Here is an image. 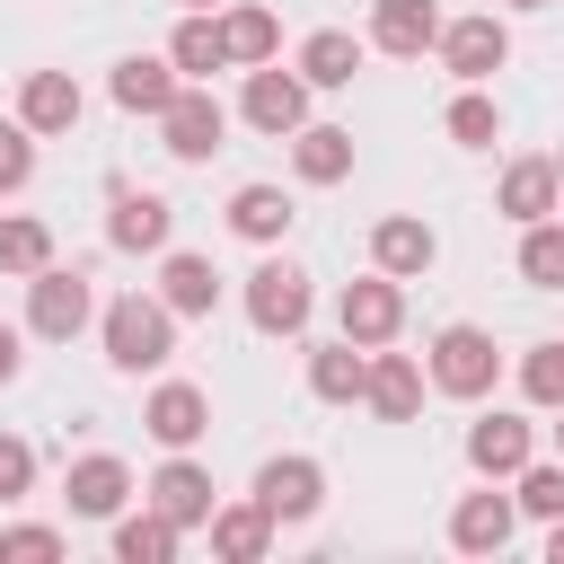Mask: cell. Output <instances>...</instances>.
<instances>
[{
  "label": "cell",
  "mask_w": 564,
  "mask_h": 564,
  "mask_svg": "<svg viewBox=\"0 0 564 564\" xmlns=\"http://www.w3.org/2000/svg\"><path fill=\"white\" fill-rule=\"evenodd\" d=\"M141 494H150L176 529H212V511H220V502H212V467H203V458H185V449H167V467H159Z\"/></svg>",
  "instance_id": "13"
},
{
  "label": "cell",
  "mask_w": 564,
  "mask_h": 564,
  "mask_svg": "<svg viewBox=\"0 0 564 564\" xmlns=\"http://www.w3.org/2000/svg\"><path fill=\"white\" fill-rule=\"evenodd\" d=\"M520 538V502L511 494H467L458 511H449V546L458 555H502Z\"/></svg>",
  "instance_id": "15"
},
{
  "label": "cell",
  "mask_w": 564,
  "mask_h": 564,
  "mask_svg": "<svg viewBox=\"0 0 564 564\" xmlns=\"http://www.w3.org/2000/svg\"><path fill=\"white\" fill-rule=\"evenodd\" d=\"M520 397H529V405H546V414L564 405V335H555V344H538V352L520 361Z\"/></svg>",
  "instance_id": "35"
},
{
  "label": "cell",
  "mask_w": 564,
  "mask_h": 564,
  "mask_svg": "<svg viewBox=\"0 0 564 564\" xmlns=\"http://www.w3.org/2000/svg\"><path fill=\"white\" fill-rule=\"evenodd\" d=\"M176 88H185V70H176L167 53H132V62H115V106H123V115H167Z\"/></svg>",
  "instance_id": "20"
},
{
  "label": "cell",
  "mask_w": 564,
  "mask_h": 564,
  "mask_svg": "<svg viewBox=\"0 0 564 564\" xmlns=\"http://www.w3.org/2000/svg\"><path fill=\"white\" fill-rule=\"evenodd\" d=\"M185 9H220V0H185Z\"/></svg>",
  "instance_id": "43"
},
{
  "label": "cell",
  "mask_w": 564,
  "mask_h": 564,
  "mask_svg": "<svg viewBox=\"0 0 564 564\" xmlns=\"http://www.w3.org/2000/svg\"><path fill=\"white\" fill-rule=\"evenodd\" d=\"M432 256H441V238H432V220H414V212H388V220L370 229V264L397 273V282L432 273Z\"/></svg>",
  "instance_id": "18"
},
{
  "label": "cell",
  "mask_w": 564,
  "mask_h": 564,
  "mask_svg": "<svg viewBox=\"0 0 564 564\" xmlns=\"http://www.w3.org/2000/svg\"><path fill=\"white\" fill-rule=\"evenodd\" d=\"M238 115H247L256 132L291 141V132L308 123V79H300V70H273V62H256V70H247V97H238Z\"/></svg>",
  "instance_id": "8"
},
{
  "label": "cell",
  "mask_w": 564,
  "mask_h": 564,
  "mask_svg": "<svg viewBox=\"0 0 564 564\" xmlns=\"http://www.w3.org/2000/svg\"><path fill=\"white\" fill-rule=\"evenodd\" d=\"M159 300H167L176 317H212V308H220V264L167 247V264H159Z\"/></svg>",
  "instance_id": "21"
},
{
  "label": "cell",
  "mask_w": 564,
  "mask_h": 564,
  "mask_svg": "<svg viewBox=\"0 0 564 564\" xmlns=\"http://www.w3.org/2000/svg\"><path fill=\"white\" fill-rule=\"evenodd\" d=\"M18 361H26V352H18V326H0V388L18 379Z\"/></svg>",
  "instance_id": "39"
},
{
  "label": "cell",
  "mask_w": 564,
  "mask_h": 564,
  "mask_svg": "<svg viewBox=\"0 0 564 564\" xmlns=\"http://www.w3.org/2000/svg\"><path fill=\"white\" fill-rule=\"evenodd\" d=\"M291 167H300V185H344L352 176V132L344 123H300L291 132Z\"/></svg>",
  "instance_id": "25"
},
{
  "label": "cell",
  "mask_w": 564,
  "mask_h": 564,
  "mask_svg": "<svg viewBox=\"0 0 564 564\" xmlns=\"http://www.w3.org/2000/svg\"><path fill=\"white\" fill-rule=\"evenodd\" d=\"M220 132H229V115H220V97H212V79H185L176 88V106L159 115V141H167V159H212L220 150Z\"/></svg>",
  "instance_id": "6"
},
{
  "label": "cell",
  "mask_w": 564,
  "mask_h": 564,
  "mask_svg": "<svg viewBox=\"0 0 564 564\" xmlns=\"http://www.w3.org/2000/svg\"><path fill=\"white\" fill-rule=\"evenodd\" d=\"M106 238H115L123 256H167V238H176V212H167V194H141V185H115V212H106Z\"/></svg>",
  "instance_id": "10"
},
{
  "label": "cell",
  "mask_w": 564,
  "mask_h": 564,
  "mask_svg": "<svg viewBox=\"0 0 564 564\" xmlns=\"http://www.w3.org/2000/svg\"><path fill=\"white\" fill-rule=\"evenodd\" d=\"M26 485H35V449H26L18 432H0V502H18Z\"/></svg>",
  "instance_id": "37"
},
{
  "label": "cell",
  "mask_w": 564,
  "mask_h": 564,
  "mask_svg": "<svg viewBox=\"0 0 564 564\" xmlns=\"http://www.w3.org/2000/svg\"><path fill=\"white\" fill-rule=\"evenodd\" d=\"M502 9H546V0H502Z\"/></svg>",
  "instance_id": "41"
},
{
  "label": "cell",
  "mask_w": 564,
  "mask_h": 564,
  "mask_svg": "<svg viewBox=\"0 0 564 564\" xmlns=\"http://www.w3.org/2000/svg\"><path fill=\"white\" fill-rule=\"evenodd\" d=\"M97 335H106V361L141 379V370H159V361L176 352V308L150 300V291H123V300L97 308Z\"/></svg>",
  "instance_id": "1"
},
{
  "label": "cell",
  "mask_w": 564,
  "mask_h": 564,
  "mask_svg": "<svg viewBox=\"0 0 564 564\" xmlns=\"http://www.w3.org/2000/svg\"><path fill=\"white\" fill-rule=\"evenodd\" d=\"M370 44L397 62H423L441 44V9L432 0H370Z\"/></svg>",
  "instance_id": "16"
},
{
  "label": "cell",
  "mask_w": 564,
  "mask_h": 564,
  "mask_svg": "<svg viewBox=\"0 0 564 564\" xmlns=\"http://www.w3.org/2000/svg\"><path fill=\"white\" fill-rule=\"evenodd\" d=\"M141 432H150L159 449H194V441L212 432V397H203L194 379H167V388H150V405H141Z\"/></svg>",
  "instance_id": "11"
},
{
  "label": "cell",
  "mask_w": 564,
  "mask_h": 564,
  "mask_svg": "<svg viewBox=\"0 0 564 564\" xmlns=\"http://www.w3.org/2000/svg\"><path fill=\"white\" fill-rule=\"evenodd\" d=\"M432 53H441V70H449V79L485 88V79L511 62V26H502L494 9H476V18H441V44H432Z\"/></svg>",
  "instance_id": "3"
},
{
  "label": "cell",
  "mask_w": 564,
  "mask_h": 564,
  "mask_svg": "<svg viewBox=\"0 0 564 564\" xmlns=\"http://www.w3.org/2000/svg\"><path fill=\"white\" fill-rule=\"evenodd\" d=\"M335 317H344V335H352L361 352L397 344V326H405V291H397V273H361V282H344Z\"/></svg>",
  "instance_id": "7"
},
{
  "label": "cell",
  "mask_w": 564,
  "mask_h": 564,
  "mask_svg": "<svg viewBox=\"0 0 564 564\" xmlns=\"http://www.w3.org/2000/svg\"><path fill=\"white\" fill-rule=\"evenodd\" d=\"M220 35H229V62H247V70L282 53V26H273V9H229V18H220Z\"/></svg>",
  "instance_id": "32"
},
{
  "label": "cell",
  "mask_w": 564,
  "mask_h": 564,
  "mask_svg": "<svg viewBox=\"0 0 564 564\" xmlns=\"http://www.w3.org/2000/svg\"><path fill=\"white\" fill-rule=\"evenodd\" d=\"M361 405H370L379 423H414V414H423V370H414L405 352H370V388H361Z\"/></svg>",
  "instance_id": "23"
},
{
  "label": "cell",
  "mask_w": 564,
  "mask_h": 564,
  "mask_svg": "<svg viewBox=\"0 0 564 564\" xmlns=\"http://www.w3.org/2000/svg\"><path fill=\"white\" fill-rule=\"evenodd\" d=\"M494 212L502 220H555L564 212V159H511L502 167V185H494Z\"/></svg>",
  "instance_id": "9"
},
{
  "label": "cell",
  "mask_w": 564,
  "mask_h": 564,
  "mask_svg": "<svg viewBox=\"0 0 564 564\" xmlns=\"http://www.w3.org/2000/svg\"><path fill=\"white\" fill-rule=\"evenodd\" d=\"M247 317H256V335H300L308 326V273L291 256H264L247 273Z\"/></svg>",
  "instance_id": "5"
},
{
  "label": "cell",
  "mask_w": 564,
  "mask_h": 564,
  "mask_svg": "<svg viewBox=\"0 0 564 564\" xmlns=\"http://www.w3.org/2000/svg\"><path fill=\"white\" fill-rule=\"evenodd\" d=\"M361 388H370V352H361L352 335L308 352V397H317V405H361Z\"/></svg>",
  "instance_id": "22"
},
{
  "label": "cell",
  "mask_w": 564,
  "mask_h": 564,
  "mask_svg": "<svg viewBox=\"0 0 564 564\" xmlns=\"http://www.w3.org/2000/svg\"><path fill=\"white\" fill-rule=\"evenodd\" d=\"M167 62H176L185 79L229 70V35H220V18H212V9H185V18H176V35H167Z\"/></svg>",
  "instance_id": "27"
},
{
  "label": "cell",
  "mask_w": 564,
  "mask_h": 564,
  "mask_svg": "<svg viewBox=\"0 0 564 564\" xmlns=\"http://www.w3.org/2000/svg\"><path fill=\"white\" fill-rule=\"evenodd\" d=\"M546 564H564V520H546Z\"/></svg>",
  "instance_id": "40"
},
{
  "label": "cell",
  "mask_w": 564,
  "mask_h": 564,
  "mask_svg": "<svg viewBox=\"0 0 564 564\" xmlns=\"http://www.w3.org/2000/svg\"><path fill=\"white\" fill-rule=\"evenodd\" d=\"M273 529H282V520H273L256 494H247V502H220V511H212V555H220V564H256V555L273 546Z\"/></svg>",
  "instance_id": "24"
},
{
  "label": "cell",
  "mask_w": 564,
  "mask_h": 564,
  "mask_svg": "<svg viewBox=\"0 0 564 564\" xmlns=\"http://www.w3.org/2000/svg\"><path fill=\"white\" fill-rule=\"evenodd\" d=\"M44 264H53V229H44L35 212H9V220H0V273L35 282Z\"/></svg>",
  "instance_id": "30"
},
{
  "label": "cell",
  "mask_w": 564,
  "mask_h": 564,
  "mask_svg": "<svg viewBox=\"0 0 564 564\" xmlns=\"http://www.w3.org/2000/svg\"><path fill=\"white\" fill-rule=\"evenodd\" d=\"M35 176V132L26 123H0V194H18Z\"/></svg>",
  "instance_id": "36"
},
{
  "label": "cell",
  "mask_w": 564,
  "mask_h": 564,
  "mask_svg": "<svg viewBox=\"0 0 564 564\" xmlns=\"http://www.w3.org/2000/svg\"><path fill=\"white\" fill-rule=\"evenodd\" d=\"M538 458V432L520 423V414H485V423H467V467L476 476H520Z\"/></svg>",
  "instance_id": "19"
},
{
  "label": "cell",
  "mask_w": 564,
  "mask_h": 564,
  "mask_svg": "<svg viewBox=\"0 0 564 564\" xmlns=\"http://www.w3.org/2000/svg\"><path fill=\"white\" fill-rule=\"evenodd\" d=\"M62 502H70V520H115V511L132 502V467H123V458H106V449H88V458H70Z\"/></svg>",
  "instance_id": "12"
},
{
  "label": "cell",
  "mask_w": 564,
  "mask_h": 564,
  "mask_svg": "<svg viewBox=\"0 0 564 564\" xmlns=\"http://www.w3.org/2000/svg\"><path fill=\"white\" fill-rule=\"evenodd\" d=\"M555 449H564V405H555Z\"/></svg>",
  "instance_id": "42"
},
{
  "label": "cell",
  "mask_w": 564,
  "mask_h": 564,
  "mask_svg": "<svg viewBox=\"0 0 564 564\" xmlns=\"http://www.w3.org/2000/svg\"><path fill=\"white\" fill-rule=\"evenodd\" d=\"M88 317H97V291H88L79 264H44V273L26 282V326H35L44 344H70Z\"/></svg>",
  "instance_id": "4"
},
{
  "label": "cell",
  "mask_w": 564,
  "mask_h": 564,
  "mask_svg": "<svg viewBox=\"0 0 564 564\" xmlns=\"http://www.w3.org/2000/svg\"><path fill=\"white\" fill-rule=\"evenodd\" d=\"M185 546V529L159 511V502H141V511H115V564H167Z\"/></svg>",
  "instance_id": "26"
},
{
  "label": "cell",
  "mask_w": 564,
  "mask_h": 564,
  "mask_svg": "<svg viewBox=\"0 0 564 564\" xmlns=\"http://www.w3.org/2000/svg\"><path fill=\"white\" fill-rule=\"evenodd\" d=\"M0 555H62V529H44V520H18V529H0Z\"/></svg>",
  "instance_id": "38"
},
{
  "label": "cell",
  "mask_w": 564,
  "mask_h": 564,
  "mask_svg": "<svg viewBox=\"0 0 564 564\" xmlns=\"http://www.w3.org/2000/svg\"><path fill=\"white\" fill-rule=\"evenodd\" d=\"M352 70H361V35L317 26V35L300 44V79H308V88H352Z\"/></svg>",
  "instance_id": "28"
},
{
  "label": "cell",
  "mask_w": 564,
  "mask_h": 564,
  "mask_svg": "<svg viewBox=\"0 0 564 564\" xmlns=\"http://www.w3.org/2000/svg\"><path fill=\"white\" fill-rule=\"evenodd\" d=\"M88 115V97H79V79L70 70H26V88H18V123L44 141V132H70Z\"/></svg>",
  "instance_id": "17"
},
{
  "label": "cell",
  "mask_w": 564,
  "mask_h": 564,
  "mask_svg": "<svg viewBox=\"0 0 564 564\" xmlns=\"http://www.w3.org/2000/svg\"><path fill=\"white\" fill-rule=\"evenodd\" d=\"M441 123H449V141H458V150H494V132H502V106H494L485 88H458Z\"/></svg>",
  "instance_id": "33"
},
{
  "label": "cell",
  "mask_w": 564,
  "mask_h": 564,
  "mask_svg": "<svg viewBox=\"0 0 564 564\" xmlns=\"http://www.w3.org/2000/svg\"><path fill=\"white\" fill-rule=\"evenodd\" d=\"M494 379H502V352H494V335L485 326H441L432 335V388L441 397H494Z\"/></svg>",
  "instance_id": "2"
},
{
  "label": "cell",
  "mask_w": 564,
  "mask_h": 564,
  "mask_svg": "<svg viewBox=\"0 0 564 564\" xmlns=\"http://www.w3.org/2000/svg\"><path fill=\"white\" fill-rule=\"evenodd\" d=\"M520 282L564 291V220H529L520 229Z\"/></svg>",
  "instance_id": "31"
},
{
  "label": "cell",
  "mask_w": 564,
  "mask_h": 564,
  "mask_svg": "<svg viewBox=\"0 0 564 564\" xmlns=\"http://www.w3.org/2000/svg\"><path fill=\"white\" fill-rule=\"evenodd\" d=\"M256 502L273 511V520H317V502H326V467L317 458H264L256 467Z\"/></svg>",
  "instance_id": "14"
},
{
  "label": "cell",
  "mask_w": 564,
  "mask_h": 564,
  "mask_svg": "<svg viewBox=\"0 0 564 564\" xmlns=\"http://www.w3.org/2000/svg\"><path fill=\"white\" fill-rule=\"evenodd\" d=\"M229 229H238L247 247H273V238L291 229V194H282V185H238V194H229Z\"/></svg>",
  "instance_id": "29"
},
{
  "label": "cell",
  "mask_w": 564,
  "mask_h": 564,
  "mask_svg": "<svg viewBox=\"0 0 564 564\" xmlns=\"http://www.w3.org/2000/svg\"><path fill=\"white\" fill-rule=\"evenodd\" d=\"M529 520H564V458H529L520 467V494H511Z\"/></svg>",
  "instance_id": "34"
}]
</instances>
